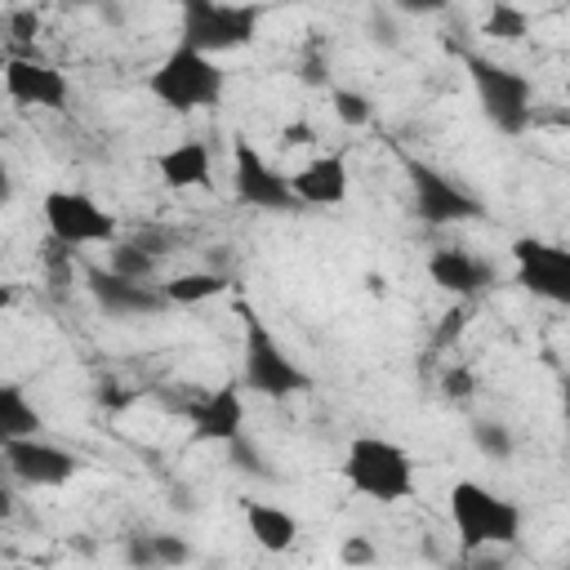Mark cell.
Masks as SVG:
<instances>
[{"label": "cell", "mask_w": 570, "mask_h": 570, "mask_svg": "<svg viewBox=\"0 0 570 570\" xmlns=\"http://www.w3.org/2000/svg\"><path fill=\"white\" fill-rule=\"evenodd\" d=\"M405 174H410V191H414V214L423 223L450 227V223H472L485 214V205L463 183H454L450 174H441L423 160H405Z\"/></svg>", "instance_id": "9c48e42d"}, {"label": "cell", "mask_w": 570, "mask_h": 570, "mask_svg": "<svg viewBox=\"0 0 570 570\" xmlns=\"http://www.w3.org/2000/svg\"><path fill=\"white\" fill-rule=\"evenodd\" d=\"M441 392H445L450 401H468V396L476 392V374H472L468 365H450V370L441 374Z\"/></svg>", "instance_id": "83f0119b"}, {"label": "cell", "mask_w": 570, "mask_h": 570, "mask_svg": "<svg viewBox=\"0 0 570 570\" xmlns=\"http://www.w3.org/2000/svg\"><path fill=\"white\" fill-rule=\"evenodd\" d=\"M561 414H566V428H570V379L561 383Z\"/></svg>", "instance_id": "4dcf8cb0"}, {"label": "cell", "mask_w": 570, "mask_h": 570, "mask_svg": "<svg viewBox=\"0 0 570 570\" xmlns=\"http://www.w3.org/2000/svg\"><path fill=\"white\" fill-rule=\"evenodd\" d=\"M107 272H116V276H125V281H142V285H151V276H156V254L142 249L138 240H120V245H111V263H107Z\"/></svg>", "instance_id": "44dd1931"}, {"label": "cell", "mask_w": 570, "mask_h": 570, "mask_svg": "<svg viewBox=\"0 0 570 570\" xmlns=\"http://www.w3.org/2000/svg\"><path fill=\"white\" fill-rule=\"evenodd\" d=\"M160 289H165V298H169L174 307H196V303L223 294V289H227V276L214 272V267H205V272H178V276H169Z\"/></svg>", "instance_id": "ffe728a7"}, {"label": "cell", "mask_w": 570, "mask_h": 570, "mask_svg": "<svg viewBox=\"0 0 570 570\" xmlns=\"http://www.w3.org/2000/svg\"><path fill=\"white\" fill-rule=\"evenodd\" d=\"M330 107H334V116H338L347 129H361V125L374 120V102H370L361 89H334V94H330Z\"/></svg>", "instance_id": "603a6c76"}, {"label": "cell", "mask_w": 570, "mask_h": 570, "mask_svg": "<svg viewBox=\"0 0 570 570\" xmlns=\"http://www.w3.org/2000/svg\"><path fill=\"white\" fill-rule=\"evenodd\" d=\"M125 566H129V570H160V566H156V552H151V534H129V543H125Z\"/></svg>", "instance_id": "f1b7e54d"}, {"label": "cell", "mask_w": 570, "mask_h": 570, "mask_svg": "<svg viewBox=\"0 0 570 570\" xmlns=\"http://www.w3.org/2000/svg\"><path fill=\"white\" fill-rule=\"evenodd\" d=\"M428 276L436 289L454 294V298H476L494 285V272L490 263H481L472 249H459V245H441L428 254Z\"/></svg>", "instance_id": "9a60e30c"}, {"label": "cell", "mask_w": 570, "mask_h": 570, "mask_svg": "<svg viewBox=\"0 0 570 570\" xmlns=\"http://www.w3.org/2000/svg\"><path fill=\"white\" fill-rule=\"evenodd\" d=\"M4 468L13 481H22L27 490H58L76 476V454L45 441V436H27V441H0Z\"/></svg>", "instance_id": "8fae6325"}, {"label": "cell", "mask_w": 570, "mask_h": 570, "mask_svg": "<svg viewBox=\"0 0 570 570\" xmlns=\"http://www.w3.org/2000/svg\"><path fill=\"white\" fill-rule=\"evenodd\" d=\"M40 428L45 419L27 401V392L18 383H4L0 387V441H27V436H40Z\"/></svg>", "instance_id": "d6986e66"}, {"label": "cell", "mask_w": 570, "mask_h": 570, "mask_svg": "<svg viewBox=\"0 0 570 570\" xmlns=\"http://www.w3.org/2000/svg\"><path fill=\"white\" fill-rule=\"evenodd\" d=\"M525 31H530V13L517 4H494L485 18V36H494V40H521Z\"/></svg>", "instance_id": "cb8c5ba5"}, {"label": "cell", "mask_w": 570, "mask_h": 570, "mask_svg": "<svg viewBox=\"0 0 570 570\" xmlns=\"http://www.w3.org/2000/svg\"><path fill=\"white\" fill-rule=\"evenodd\" d=\"M85 281H89V298H94V303H98L107 316H116V321H129V316H151V312L169 307L165 289L142 285V281H125V276L102 272V267H94Z\"/></svg>", "instance_id": "5bb4252c"}, {"label": "cell", "mask_w": 570, "mask_h": 570, "mask_svg": "<svg viewBox=\"0 0 570 570\" xmlns=\"http://www.w3.org/2000/svg\"><path fill=\"white\" fill-rule=\"evenodd\" d=\"M232 191L249 209H267V214H294V209H303L298 196H294V187H289V178L258 147H249V138H236L232 142Z\"/></svg>", "instance_id": "ba28073f"}, {"label": "cell", "mask_w": 570, "mask_h": 570, "mask_svg": "<svg viewBox=\"0 0 570 570\" xmlns=\"http://www.w3.org/2000/svg\"><path fill=\"white\" fill-rule=\"evenodd\" d=\"M245 530L263 552H289L298 543V517L263 499H245Z\"/></svg>", "instance_id": "ac0fdd59"}, {"label": "cell", "mask_w": 570, "mask_h": 570, "mask_svg": "<svg viewBox=\"0 0 570 570\" xmlns=\"http://www.w3.org/2000/svg\"><path fill=\"white\" fill-rule=\"evenodd\" d=\"M4 94L18 107H45V111H62L71 102V85L53 62H40L31 53H4Z\"/></svg>", "instance_id": "7c38bea8"}, {"label": "cell", "mask_w": 570, "mask_h": 570, "mask_svg": "<svg viewBox=\"0 0 570 570\" xmlns=\"http://www.w3.org/2000/svg\"><path fill=\"white\" fill-rule=\"evenodd\" d=\"M472 445H476L490 463H508V459L517 454L512 428H508V423H494V419H476V423H472Z\"/></svg>", "instance_id": "7402d4cb"}, {"label": "cell", "mask_w": 570, "mask_h": 570, "mask_svg": "<svg viewBox=\"0 0 570 570\" xmlns=\"http://www.w3.org/2000/svg\"><path fill=\"white\" fill-rule=\"evenodd\" d=\"M223 89H227V71L218 67V58H205V53L183 49V45H174L156 62V71L147 76V94L178 116L200 111V107H218Z\"/></svg>", "instance_id": "277c9868"}, {"label": "cell", "mask_w": 570, "mask_h": 570, "mask_svg": "<svg viewBox=\"0 0 570 570\" xmlns=\"http://www.w3.org/2000/svg\"><path fill=\"white\" fill-rule=\"evenodd\" d=\"M36 31H40L36 9H9V13H4V36H9V40H31Z\"/></svg>", "instance_id": "f546056e"}, {"label": "cell", "mask_w": 570, "mask_h": 570, "mask_svg": "<svg viewBox=\"0 0 570 570\" xmlns=\"http://www.w3.org/2000/svg\"><path fill=\"white\" fill-rule=\"evenodd\" d=\"M40 214H45V227L58 245H111L116 240V218L89 196V191H67V187H53L45 191L40 200Z\"/></svg>", "instance_id": "52a82bcc"}, {"label": "cell", "mask_w": 570, "mask_h": 570, "mask_svg": "<svg viewBox=\"0 0 570 570\" xmlns=\"http://www.w3.org/2000/svg\"><path fill=\"white\" fill-rule=\"evenodd\" d=\"M347 160L338 151H325V156H312L303 169L289 174V187L298 196V205H316V209H330V205H343L347 200Z\"/></svg>", "instance_id": "2e32d148"}, {"label": "cell", "mask_w": 570, "mask_h": 570, "mask_svg": "<svg viewBox=\"0 0 570 570\" xmlns=\"http://www.w3.org/2000/svg\"><path fill=\"white\" fill-rule=\"evenodd\" d=\"M450 525H454V539L463 552L512 548L521 539V508L481 481H454L450 485Z\"/></svg>", "instance_id": "7a4b0ae2"}, {"label": "cell", "mask_w": 570, "mask_h": 570, "mask_svg": "<svg viewBox=\"0 0 570 570\" xmlns=\"http://www.w3.org/2000/svg\"><path fill=\"white\" fill-rule=\"evenodd\" d=\"M512 263H517V285L543 303L570 307V245L539 240V236H517L512 240Z\"/></svg>", "instance_id": "30bf717a"}, {"label": "cell", "mask_w": 570, "mask_h": 570, "mask_svg": "<svg viewBox=\"0 0 570 570\" xmlns=\"http://www.w3.org/2000/svg\"><path fill=\"white\" fill-rule=\"evenodd\" d=\"M263 22L258 4H218V0H183L178 4V45L205 58L254 45Z\"/></svg>", "instance_id": "5b68a950"}, {"label": "cell", "mask_w": 570, "mask_h": 570, "mask_svg": "<svg viewBox=\"0 0 570 570\" xmlns=\"http://www.w3.org/2000/svg\"><path fill=\"white\" fill-rule=\"evenodd\" d=\"M463 67H468L472 94L481 102V116L499 134H508V138L525 134L530 129V116H534V85L517 67L494 62L485 53H463Z\"/></svg>", "instance_id": "8992f818"}, {"label": "cell", "mask_w": 570, "mask_h": 570, "mask_svg": "<svg viewBox=\"0 0 570 570\" xmlns=\"http://www.w3.org/2000/svg\"><path fill=\"white\" fill-rule=\"evenodd\" d=\"M338 472L356 494L374 503H401L414 494V459L387 436H352Z\"/></svg>", "instance_id": "3957f363"}, {"label": "cell", "mask_w": 570, "mask_h": 570, "mask_svg": "<svg viewBox=\"0 0 570 570\" xmlns=\"http://www.w3.org/2000/svg\"><path fill=\"white\" fill-rule=\"evenodd\" d=\"M236 307H240V379L236 383L254 396H267V401H285V396L307 392L312 374L276 343L267 321L249 303H236Z\"/></svg>", "instance_id": "6da1fadb"}, {"label": "cell", "mask_w": 570, "mask_h": 570, "mask_svg": "<svg viewBox=\"0 0 570 570\" xmlns=\"http://www.w3.org/2000/svg\"><path fill=\"white\" fill-rule=\"evenodd\" d=\"M13 570H27V566H13Z\"/></svg>", "instance_id": "d6a6232c"}, {"label": "cell", "mask_w": 570, "mask_h": 570, "mask_svg": "<svg viewBox=\"0 0 570 570\" xmlns=\"http://www.w3.org/2000/svg\"><path fill=\"white\" fill-rule=\"evenodd\" d=\"M151 552H156V566L160 570H178V566L191 561V543L183 534H165V530L151 534Z\"/></svg>", "instance_id": "d4e9b609"}, {"label": "cell", "mask_w": 570, "mask_h": 570, "mask_svg": "<svg viewBox=\"0 0 570 570\" xmlns=\"http://www.w3.org/2000/svg\"><path fill=\"white\" fill-rule=\"evenodd\" d=\"M566 98H570V80H566Z\"/></svg>", "instance_id": "1f68e13d"}, {"label": "cell", "mask_w": 570, "mask_h": 570, "mask_svg": "<svg viewBox=\"0 0 570 570\" xmlns=\"http://www.w3.org/2000/svg\"><path fill=\"white\" fill-rule=\"evenodd\" d=\"M156 174L165 187L174 191H196V187H209V174H214V156L205 142L187 138V142H174L156 156Z\"/></svg>", "instance_id": "e0dca14e"}, {"label": "cell", "mask_w": 570, "mask_h": 570, "mask_svg": "<svg viewBox=\"0 0 570 570\" xmlns=\"http://www.w3.org/2000/svg\"><path fill=\"white\" fill-rule=\"evenodd\" d=\"M227 450H232V459H236V468H240V472H254V476H272V468L263 463V450H258L249 436H236Z\"/></svg>", "instance_id": "4316f807"}, {"label": "cell", "mask_w": 570, "mask_h": 570, "mask_svg": "<svg viewBox=\"0 0 570 570\" xmlns=\"http://www.w3.org/2000/svg\"><path fill=\"white\" fill-rule=\"evenodd\" d=\"M338 561H343L347 570H370V566L379 561V548H374L365 534H347V539L338 543Z\"/></svg>", "instance_id": "484cf974"}, {"label": "cell", "mask_w": 570, "mask_h": 570, "mask_svg": "<svg viewBox=\"0 0 570 570\" xmlns=\"http://www.w3.org/2000/svg\"><path fill=\"white\" fill-rule=\"evenodd\" d=\"M187 423H191L196 441L232 445L236 436H245V387L240 383H223V387L196 396L187 405Z\"/></svg>", "instance_id": "4fadbf2b"}]
</instances>
